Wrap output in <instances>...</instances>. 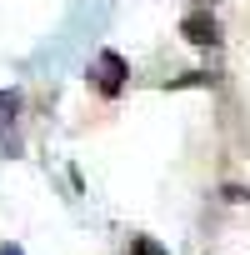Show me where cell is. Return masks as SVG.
<instances>
[{
	"label": "cell",
	"instance_id": "1",
	"mask_svg": "<svg viewBox=\"0 0 250 255\" xmlns=\"http://www.w3.org/2000/svg\"><path fill=\"white\" fill-rule=\"evenodd\" d=\"M95 80H100V90H105V95H115V90H120V80H125V55L100 50V60H95Z\"/></svg>",
	"mask_w": 250,
	"mask_h": 255
},
{
	"label": "cell",
	"instance_id": "2",
	"mask_svg": "<svg viewBox=\"0 0 250 255\" xmlns=\"http://www.w3.org/2000/svg\"><path fill=\"white\" fill-rule=\"evenodd\" d=\"M180 35L195 40V45H215V40H220V30H215L210 15H185V20H180Z\"/></svg>",
	"mask_w": 250,
	"mask_h": 255
},
{
	"label": "cell",
	"instance_id": "3",
	"mask_svg": "<svg viewBox=\"0 0 250 255\" xmlns=\"http://www.w3.org/2000/svg\"><path fill=\"white\" fill-rule=\"evenodd\" d=\"M15 110H20V95L15 90H0V145H15V135H10V125H15Z\"/></svg>",
	"mask_w": 250,
	"mask_h": 255
},
{
	"label": "cell",
	"instance_id": "4",
	"mask_svg": "<svg viewBox=\"0 0 250 255\" xmlns=\"http://www.w3.org/2000/svg\"><path fill=\"white\" fill-rule=\"evenodd\" d=\"M130 250H135V255H165V250H160L150 235H135V240H130Z\"/></svg>",
	"mask_w": 250,
	"mask_h": 255
},
{
	"label": "cell",
	"instance_id": "5",
	"mask_svg": "<svg viewBox=\"0 0 250 255\" xmlns=\"http://www.w3.org/2000/svg\"><path fill=\"white\" fill-rule=\"evenodd\" d=\"M0 255H25V250H20V245H5V250H0Z\"/></svg>",
	"mask_w": 250,
	"mask_h": 255
}]
</instances>
